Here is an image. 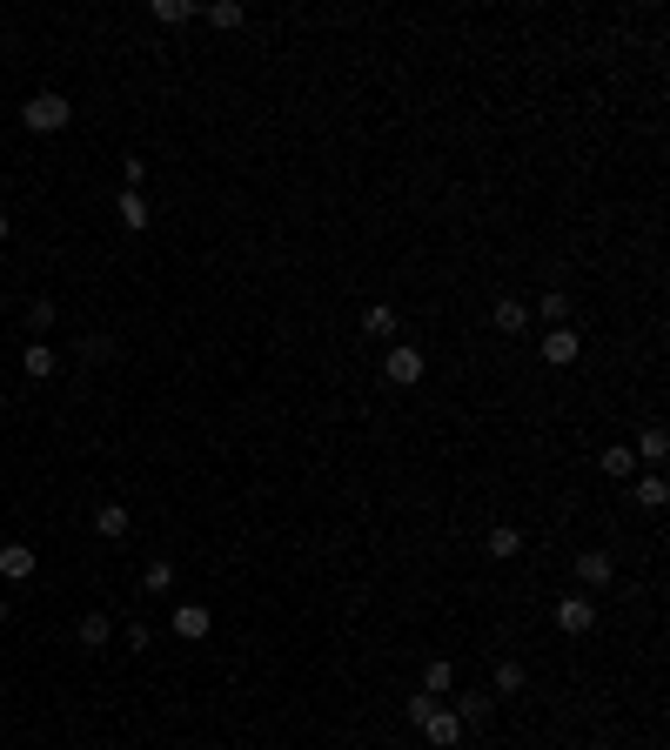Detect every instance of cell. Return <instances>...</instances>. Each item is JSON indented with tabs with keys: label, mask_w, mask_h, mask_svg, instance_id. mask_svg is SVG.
I'll return each instance as SVG.
<instances>
[{
	"label": "cell",
	"mask_w": 670,
	"mask_h": 750,
	"mask_svg": "<svg viewBox=\"0 0 670 750\" xmlns=\"http://www.w3.org/2000/svg\"><path fill=\"white\" fill-rule=\"evenodd\" d=\"M536 315H543L550 329H570V295H557V288H550V295L536 302Z\"/></svg>",
	"instance_id": "18"
},
{
	"label": "cell",
	"mask_w": 670,
	"mask_h": 750,
	"mask_svg": "<svg viewBox=\"0 0 670 750\" xmlns=\"http://www.w3.org/2000/svg\"><path fill=\"white\" fill-rule=\"evenodd\" d=\"M490 329H496V335H523V329H530V309H523L516 295H503V302L490 309Z\"/></svg>",
	"instance_id": "7"
},
{
	"label": "cell",
	"mask_w": 670,
	"mask_h": 750,
	"mask_svg": "<svg viewBox=\"0 0 670 750\" xmlns=\"http://www.w3.org/2000/svg\"><path fill=\"white\" fill-rule=\"evenodd\" d=\"M21 369H27V375H41V382H47V375H54V349H47V342H27Z\"/></svg>",
	"instance_id": "20"
},
{
	"label": "cell",
	"mask_w": 670,
	"mask_h": 750,
	"mask_svg": "<svg viewBox=\"0 0 670 750\" xmlns=\"http://www.w3.org/2000/svg\"><path fill=\"white\" fill-rule=\"evenodd\" d=\"M0 576H7V583L34 576V550H27V543H7V550H0Z\"/></svg>",
	"instance_id": "14"
},
{
	"label": "cell",
	"mask_w": 670,
	"mask_h": 750,
	"mask_svg": "<svg viewBox=\"0 0 670 750\" xmlns=\"http://www.w3.org/2000/svg\"><path fill=\"white\" fill-rule=\"evenodd\" d=\"M114 215H121V228H128V235H148V201L134 195V188H121V201H114Z\"/></svg>",
	"instance_id": "10"
},
{
	"label": "cell",
	"mask_w": 670,
	"mask_h": 750,
	"mask_svg": "<svg viewBox=\"0 0 670 750\" xmlns=\"http://www.w3.org/2000/svg\"><path fill=\"white\" fill-rule=\"evenodd\" d=\"M617 576V563H610V550H577V583L583 590H603Z\"/></svg>",
	"instance_id": "5"
},
{
	"label": "cell",
	"mask_w": 670,
	"mask_h": 750,
	"mask_svg": "<svg viewBox=\"0 0 670 750\" xmlns=\"http://www.w3.org/2000/svg\"><path fill=\"white\" fill-rule=\"evenodd\" d=\"M141 181H148V161H121V188H134V195H141Z\"/></svg>",
	"instance_id": "27"
},
{
	"label": "cell",
	"mask_w": 670,
	"mask_h": 750,
	"mask_svg": "<svg viewBox=\"0 0 670 750\" xmlns=\"http://www.w3.org/2000/svg\"><path fill=\"white\" fill-rule=\"evenodd\" d=\"M516 690H523V663L503 657V663H496V697H516Z\"/></svg>",
	"instance_id": "22"
},
{
	"label": "cell",
	"mask_w": 670,
	"mask_h": 750,
	"mask_svg": "<svg viewBox=\"0 0 670 750\" xmlns=\"http://www.w3.org/2000/svg\"><path fill=\"white\" fill-rule=\"evenodd\" d=\"M215 617H208V603H181L175 610V637H208Z\"/></svg>",
	"instance_id": "13"
},
{
	"label": "cell",
	"mask_w": 670,
	"mask_h": 750,
	"mask_svg": "<svg viewBox=\"0 0 670 750\" xmlns=\"http://www.w3.org/2000/svg\"><path fill=\"white\" fill-rule=\"evenodd\" d=\"M94 536H101V543H121V536H128V509L101 503V509H94Z\"/></svg>",
	"instance_id": "11"
},
{
	"label": "cell",
	"mask_w": 670,
	"mask_h": 750,
	"mask_svg": "<svg viewBox=\"0 0 670 750\" xmlns=\"http://www.w3.org/2000/svg\"><path fill=\"white\" fill-rule=\"evenodd\" d=\"M490 556H503V563H510V556H523V530L496 523V530H490Z\"/></svg>",
	"instance_id": "19"
},
{
	"label": "cell",
	"mask_w": 670,
	"mask_h": 750,
	"mask_svg": "<svg viewBox=\"0 0 670 750\" xmlns=\"http://www.w3.org/2000/svg\"><path fill=\"white\" fill-rule=\"evenodd\" d=\"M74 637L88 643V650H101V643H108V637H114V623H108V617H101V610H88V617H81V630H74Z\"/></svg>",
	"instance_id": "17"
},
{
	"label": "cell",
	"mask_w": 670,
	"mask_h": 750,
	"mask_svg": "<svg viewBox=\"0 0 670 750\" xmlns=\"http://www.w3.org/2000/svg\"><path fill=\"white\" fill-rule=\"evenodd\" d=\"M208 21H215V27H242V7H235V0H215V7H208Z\"/></svg>",
	"instance_id": "26"
},
{
	"label": "cell",
	"mask_w": 670,
	"mask_h": 750,
	"mask_svg": "<svg viewBox=\"0 0 670 750\" xmlns=\"http://www.w3.org/2000/svg\"><path fill=\"white\" fill-rule=\"evenodd\" d=\"M416 730H423V737H429L436 750H456V744H463V724H456V710H429V717H423Z\"/></svg>",
	"instance_id": "4"
},
{
	"label": "cell",
	"mask_w": 670,
	"mask_h": 750,
	"mask_svg": "<svg viewBox=\"0 0 670 750\" xmlns=\"http://www.w3.org/2000/svg\"><path fill=\"white\" fill-rule=\"evenodd\" d=\"M155 21H168V27H175V21H195V7H188V0H155Z\"/></svg>",
	"instance_id": "24"
},
{
	"label": "cell",
	"mask_w": 670,
	"mask_h": 750,
	"mask_svg": "<svg viewBox=\"0 0 670 750\" xmlns=\"http://www.w3.org/2000/svg\"><path fill=\"white\" fill-rule=\"evenodd\" d=\"M21 121L34 134H61L67 121H74V108H67V94H34V101L21 108Z\"/></svg>",
	"instance_id": "1"
},
{
	"label": "cell",
	"mask_w": 670,
	"mask_h": 750,
	"mask_svg": "<svg viewBox=\"0 0 670 750\" xmlns=\"http://www.w3.org/2000/svg\"><path fill=\"white\" fill-rule=\"evenodd\" d=\"M108 355H114L108 335H88V342H81V362H88V369H94V362H108Z\"/></svg>",
	"instance_id": "25"
},
{
	"label": "cell",
	"mask_w": 670,
	"mask_h": 750,
	"mask_svg": "<svg viewBox=\"0 0 670 750\" xmlns=\"http://www.w3.org/2000/svg\"><path fill=\"white\" fill-rule=\"evenodd\" d=\"M141 590H148V596L175 590V563H148V570H141Z\"/></svg>",
	"instance_id": "21"
},
{
	"label": "cell",
	"mask_w": 670,
	"mask_h": 750,
	"mask_svg": "<svg viewBox=\"0 0 670 750\" xmlns=\"http://www.w3.org/2000/svg\"><path fill=\"white\" fill-rule=\"evenodd\" d=\"M577 329H550L543 335V362H550V369H570V362H577Z\"/></svg>",
	"instance_id": "6"
},
{
	"label": "cell",
	"mask_w": 670,
	"mask_h": 750,
	"mask_svg": "<svg viewBox=\"0 0 670 750\" xmlns=\"http://www.w3.org/2000/svg\"><path fill=\"white\" fill-rule=\"evenodd\" d=\"M27 322H34V329H47V322H54V302H47V295H41V302H27Z\"/></svg>",
	"instance_id": "28"
},
{
	"label": "cell",
	"mask_w": 670,
	"mask_h": 750,
	"mask_svg": "<svg viewBox=\"0 0 670 750\" xmlns=\"http://www.w3.org/2000/svg\"><path fill=\"white\" fill-rule=\"evenodd\" d=\"M396 329H402V322H396L389 302H369V309H362V335H369V342H389Z\"/></svg>",
	"instance_id": "8"
},
{
	"label": "cell",
	"mask_w": 670,
	"mask_h": 750,
	"mask_svg": "<svg viewBox=\"0 0 670 750\" xmlns=\"http://www.w3.org/2000/svg\"><path fill=\"white\" fill-rule=\"evenodd\" d=\"M449 690H456V663H449V657H429V663H423V697H449Z\"/></svg>",
	"instance_id": "9"
},
{
	"label": "cell",
	"mask_w": 670,
	"mask_h": 750,
	"mask_svg": "<svg viewBox=\"0 0 670 750\" xmlns=\"http://www.w3.org/2000/svg\"><path fill=\"white\" fill-rule=\"evenodd\" d=\"M7 235H14V221H7V215H0V242H7Z\"/></svg>",
	"instance_id": "29"
},
{
	"label": "cell",
	"mask_w": 670,
	"mask_h": 750,
	"mask_svg": "<svg viewBox=\"0 0 670 750\" xmlns=\"http://www.w3.org/2000/svg\"><path fill=\"white\" fill-rule=\"evenodd\" d=\"M0 623H7V596H0Z\"/></svg>",
	"instance_id": "30"
},
{
	"label": "cell",
	"mask_w": 670,
	"mask_h": 750,
	"mask_svg": "<svg viewBox=\"0 0 670 750\" xmlns=\"http://www.w3.org/2000/svg\"><path fill=\"white\" fill-rule=\"evenodd\" d=\"M637 456H644V463H664V456H670V436H664V429H644V436H637Z\"/></svg>",
	"instance_id": "23"
},
{
	"label": "cell",
	"mask_w": 670,
	"mask_h": 750,
	"mask_svg": "<svg viewBox=\"0 0 670 750\" xmlns=\"http://www.w3.org/2000/svg\"><path fill=\"white\" fill-rule=\"evenodd\" d=\"M630 469H637V456H630V442H610V449H603V476H610V483H624Z\"/></svg>",
	"instance_id": "15"
},
{
	"label": "cell",
	"mask_w": 670,
	"mask_h": 750,
	"mask_svg": "<svg viewBox=\"0 0 670 750\" xmlns=\"http://www.w3.org/2000/svg\"><path fill=\"white\" fill-rule=\"evenodd\" d=\"M382 382H396V389H416V382H423V349L396 342V349H389V362H382Z\"/></svg>",
	"instance_id": "3"
},
{
	"label": "cell",
	"mask_w": 670,
	"mask_h": 750,
	"mask_svg": "<svg viewBox=\"0 0 670 750\" xmlns=\"http://www.w3.org/2000/svg\"><path fill=\"white\" fill-rule=\"evenodd\" d=\"M637 503H644V509H664V503H670V483L657 476V469H650V476H637Z\"/></svg>",
	"instance_id": "16"
},
{
	"label": "cell",
	"mask_w": 670,
	"mask_h": 750,
	"mask_svg": "<svg viewBox=\"0 0 670 750\" xmlns=\"http://www.w3.org/2000/svg\"><path fill=\"white\" fill-rule=\"evenodd\" d=\"M557 630H563V637H590V630H597V603H590V596H563V603H557Z\"/></svg>",
	"instance_id": "2"
},
{
	"label": "cell",
	"mask_w": 670,
	"mask_h": 750,
	"mask_svg": "<svg viewBox=\"0 0 670 750\" xmlns=\"http://www.w3.org/2000/svg\"><path fill=\"white\" fill-rule=\"evenodd\" d=\"M490 710H496V697L469 690V697H456V724H463V730H476V724H490Z\"/></svg>",
	"instance_id": "12"
}]
</instances>
